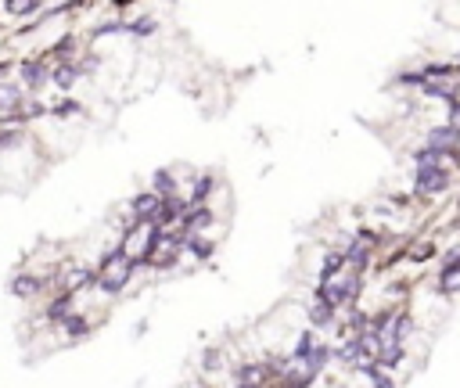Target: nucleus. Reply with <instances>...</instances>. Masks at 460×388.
Returning a JSON list of instances; mask_svg holds the SVG:
<instances>
[{"label": "nucleus", "instance_id": "nucleus-1", "mask_svg": "<svg viewBox=\"0 0 460 388\" xmlns=\"http://www.w3.org/2000/svg\"><path fill=\"white\" fill-rule=\"evenodd\" d=\"M133 266L137 262H130L122 252H115V255H108L105 259V266H101V274H98V284L105 288V291H119L122 284L130 281V274H133Z\"/></svg>", "mask_w": 460, "mask_h": 388}, {"label": "nucleus", "instance_id": "nucleus-2", "mask_svg": "<svg viewBox=\"0 0 460 388\" xmlns=\"http://www.w3.org/2000/svg\"><path fill=\"white\" fill-rule=\"evenodd\" d=\"M176 248H180V237H173V234H166V230H155V234H151V245H147L144 259H147L151 266H166V262H173Z\"/></svg>", "mask_w": 460, "mask_h": 388}, {"label": "nucleus", "instance_id": "nucleus-3", "mask_svg": "<svg viewBox=\"0 0 460 388\" xmlns=\"http://www.w3.org/2000/svg\"><path fill=\"white\" fill-rule=\"evenodd\" d=\"M453 144H456V126H442V130H432V137H428V152L453 155Z\"/></svg>", "mask_w": 460, "mask_h": 388}, {"label": "nucleus", "instance_id": "nucleus-4", "mask_svg": "<svg viewBox=\"0 0 460 388\" xmlns=\"http://www.w3.org/2000/svg\"><path fill=\"white\" fill-rule=\"evenodd\" d=\"M22 76H25V83H29V86H40L47 72H44V65H40V62H25V65H22Z\"/></svg>", "mask_w": 460, "mask_h": 388}, {"label": "nucleus", "instance_id": "nucleus-5", "mask_svg": "<svg viewBox=\"0 0 460 388\" xmlns=\"http://www.w3.org/2000/svg\"><path fill=\"white\" fill-rule=\"evenodd\" d=\"M310 316H313V323H317V327H324V323L331 320V306L324 302V298H317V306L310 309Z\"/></svg>", "mask_w": 460, "mask_h": 388}, {"label": "nucleus", "instance_id": "nucleus-6", "mask_svg": "<svg viewBox=\"0 0 460 388\" xmlns=\"http://www.w3.org/2000/svg\"><path fill=\"white\" fill-rule=\"evenodd\" d=\"M212 216H209V208H198V213H191L188 220H183V227H188V230H198V227H205Z\"/></svg>", "mask_w": 460, "mask_h": 388}, {"label": "nucleus", "instance_id": "nucleus-7", "mask_svg": "<svg viewBox=\"0 0 460 388\" xmlns=\"http://www.w3.org/2000/svg\"><path fill=\"white\" fill-rule=\"evenodd\" d=\"M18 105V91L15 86H4V91H0V112H11Z\"/></svg>", "mask_w": 460, "mask_h": 388}, {"label": "nucleus", "instance_id": "nucleus-8", "mask_svg": "<svg viewBox=\"0 0 460 388\" xmlns=\"http://www.w3.org/2000/svg\"><path fill=\"white\" fill-rule=\"evenodd\" d=\"M439 288H442L446 295H453V291H456V262H453V266H446V274H442V284H439Z\"/></svg>", "mask_w": 460, "mask_h": 388}, {"label": "nucleus", "instance_id": "nucleus-9", "mask_svg": "<svg viewBox=\"0 0 460 388\" xmlns=\"http://www.w3.org/2000/svg\"><path fill=\"white\" fill-rule=\"evenodd\" d=\"M37 8V0H8V11L11 15H25V11H33Z\"/></svg>", "mask_w": 460, "mask_h": 388}, {"label": "nucleus", "instance_id": "nucleus-10", "mask_svg": "<svg viewBox=\"0 0 460 388\" xmlns=\"http://www.w3.org/2000/svg\"><path fill=\"white\" fill-rule=\"evenodd\" d=\"M72 76H76L72 69H58V72H54V83H58V86H72Z\"/></svg>", "mask_w": 460, "mask_h": 388}, {"label": "nucleus", "instance_id": "nucleus-11", "mask_svg": "<svg viewBox=\"0 0 460 388\" xmlns=\"http://www.w3.org/2000/svg\"><path fill=\"white\" fill-rule=\"evenodd\" d=\"M209 187H212V180H202V184H198V187H195V194H191V198H195V201H202V198H205V191H209Z\"/></svg>", "mask_w": 460, "mask_h": 388}, {"label": "nucleus", "instance_id": "nucleus-12", "mask_svg": "<svg viewBox=\"0 0 460 388\" xmlns=\"http://www.w3.org/2000/svg\"><path fill=\"white\" fill-rule=\"evenodd\" d=\"M191 248H195V255H209L212 245H209V241H191Z\"/></svg>", "mask_w": 460, "mask_h": 388}]
</instances>
